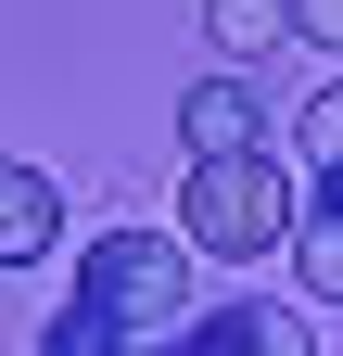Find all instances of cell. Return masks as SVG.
I'll list each match as a JSON object with an SVG mask.
<instances>
[{"label":"cell","mask_w":343,"mask_h":356,"mask_svg":"<svg viewBox=\"0 0 343 356\" xmlns=\"http://www.w3.org/2000/svg\"><path fill=\"white\" fill-rule=\"evenodd\" d=\"M292 178L280 153H242V165H191L178 178V242L217 254V267H254V254H292Z\"/></svg>","instance_id":"cell-1"},{"label":"cell","mask_w":343,"mask_h":356,"mask_svg":"<svg viewBox=\"0 0 343 356\" xmlns=\"http://www.w3.org/2000/svg\"><path fill=\"white\" fill-rule=\"evenodd\" d=\"M76 305L127 318L140 343L191 331V242H178V229H102L90 254H76Z\"/></svg>","instance_id":"cell-2"},{"label":"cell","mask_w":343,"mask_h":356,"mask_svg":"<svg viewBox=\"0 0 343 356\" xmlns=\"http://www.w3.org/2000/svg\"><path fill=\"white\" fill-rule=\"evenodd\" d=\"M178 153H191V165H242V153H267V102L217 64V76L178 102Z\"/></svg>","instance_id":"cell-3"},{"label":"cell","mask_w":343,"mask_h":356,"mask_svg":"<svg viewBox=\"0 0 343 356\" xmlns=\"http://www.w3.org/2000/svg\"><path fill=\"white\" fill-rule=\"evenodd\" d=\"M64 242V191H51V165H13L0 153V267H38Z\"/></svg>","instance_id":"cell-4"},{"label":"cell","mask_w":343,"mask_h":356,"mask_svg":"<svg viewBox=\"0 0 343 356\" xmlns=\"http://www.w3.org/2000/svg\"><path fill=\"white\" fill-rule=\"evenodd\" d=\"M203 38H217V64H267L280 38H292V0H203Z\"/></svg>","instance_id":"cell-5"},{"label":"cell","mask_w":343,"mask_h":356,"mask_svg":"<svg viewBox=\"0 0 343 356\" xmlns=\"http://www.w3.org/2000/svg\"><path fill=\"white\" fill-rule=\"evenodd\" d=\"M292 280H306V305H343V204L292 216Z\"/></svg>","instance_id":"cell-6"},{"label":"cell","mask_w":343,"mask_h":356,"mask_svg":"<svg viewBox=\"0 0 343 356\" xmlns=\"http://www.w3.org/2000/svg\"><path fill=\"white\" fill-rule=\"evenodd\" d=\"M38 356H140V331H127V318H102V305H51Z\"/></svg>","instance_id":"cell-7"},{"label":"cell","mask_w":343,"mask_h":356,"mask_svg":"<svg viewBox=\"0 0 343 356\" xmlns=\"http://www.w3.org/2000/svg\"><path fill=\"white\" fill-rule=\"evenodd\" d=\"M267 331H280V318H254V305H229V318H191V331H165V356H280Z\"/></svg>","instance_id":"cell-8"},{"label":"cell","mask_w":343,"mask_h":356,"mask_svg":"<svg viewBox=\"0 0 343 356\" xmlns=\"http://www.w3.org/2000/svg\"><path fill=\"white\" fill-rule=\"evenodd\" d=\"M292 140H306V165H318V178H343V76H331V89H306V127H292Z\"/></svg>","instance_id":"cell-9"},{"label":"cell","mask_w":343,"mask_h":356,"mask_svg":"<svg viewBox=\"0 0 343 356\" xmlns=\"http://www.w3.org/2000/svg\"><path fill=\"white\" fill-rule=\"evenodd\" d=\"M292 38H318V51H343V0H292Z\"/></svg>","instance_id":"cell-10"},{"label":"cell","mask_w":343,"mask_h":356,"mask_svg":"<svg viewBox=\"0 0 343 356\" xmlns=\"http://www.w3.org/2000/svg\"><path fill=\"white\" fill-rule=\"evenodd\" d=\"M140 356H165V343H140Z\"/></svg>","instance_id":"cell-11"}]
</instances>
